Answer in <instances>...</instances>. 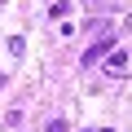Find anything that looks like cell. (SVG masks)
Wrapping results in <instances>:
<instances>
[{
  "mask_svg": "<svg viewBox=\"0 0 132 132\" xmlns=\"http://www.w3.org/2000/svg\"><path fill=\"white\" fill-rule=\"evenodd\" d=\"M110 48H114V35H101V40H97L79 62H84V66H97V62H106V53H110Z\"/></svg>",
  "mask_w": 132,
  "mask_h": 132,
  "instance_id": "obj_2",
  "label": "cell"
},
{
  "mask_svg": "<svg viewBox=\"0 0 132 132\" xmlns=\"http://www.w3.org/2000/svg\"><path fill=\"white\" fill-rule=\"evenodd\" d=\"M101 66H106V75H110V79H123V75L132 71V53H128V48H110Z\"/></svg>",
  "mask_w": 132,
  "mask_h": 132,
  "instance_id": "obj_1",
  "label": "cell"
},
{
  "mask_svg": "<svg viewBox=\"0 0 132 132\" xmlns=\"http://www.w3.org/2000/svg\"><path fill=\"white\" fill-rule=\"evenodd\" d=\"M44 132H66V119H48V123H44Z\"/></svg>",
  "mask_w": 132,
  "mask_h": 132,
  "instance_id": "obj_4",
  "label": "cell"
},
{
  "mask_svg": "<svg viewBox=\"0 0 132 132\" xmlns=\"http://www.w3.org/2000/svg\"><path fill=\"white\" fill-rule=\"evenodd\" d=\"M123 27H128V31H132V13H128V18H123Z\"/></svg>",
  "mask_w": 132,
  "mask_h": 132,
  "instance_id": "obj_5",
  "label": "cell"
},
{
  "mask_svg": "<svg viewBox=\"0 0 132 132\" xmlns=\"http://www.w3.org/2000/svg\"><path fill=\"white\" fill-rule=\"evenodd\" d=\"M9 53L22 57V53H27V40H22V35H9Z\"/></svg>",
  "mask_w": 132,
  "mask_h": 132,
  "instance_id": "obj_3",
  "label": "cell"
},
{
  "mask_svg": "<svg viewBox=\"0 0 132 132\" xmlns=\"http://www.w3.org/2000/svg\"><path fill=\"white\" fill-rule=\"evenodd\" d=\"M0 5H5V0H0Z\"/></svg>",
  "mask_w": 132,
  "mask_h": 132,
  "instance_id": "obj_6",
  "label": "cell"
}]
</instances>
